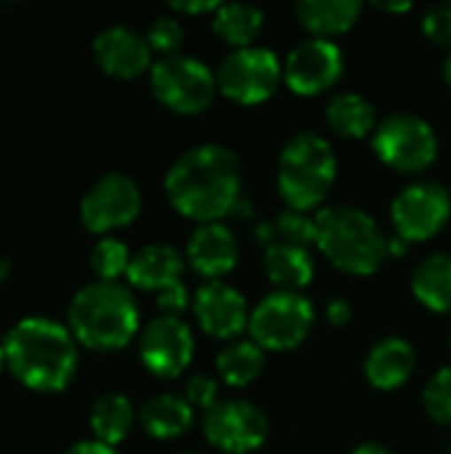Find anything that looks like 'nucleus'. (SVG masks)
Listing matches in <instances>:
<instances>
[{"label":"nucleus","instance_id":"obj_1","mask_svg":"<svg viewBox=\"0 0 451 454\" xmlns=\"http://www.w3.org/2000/svg\"><path fill=\"white\" fill-rule=\"evenodd\" d=\"M165 194L183 215L205 223H221L242 200V170L231 149L202 144L183 152L165 176Z\"/></svg>","mask_w":451,"mask_h":454},{"label":"nucleus","instance_id":"obj_2","mask_svg":"<svg viewBox=\"0 0 451 454\" xmlns=\"http://www.w3.org/2000/svg\"><path fill=\"white\" fill-rule=\"evenodd\" d=\"M5 367L29 391H64L77 372V340L48 317H27L3 338Z\"/></svg>","mask_w":451,"mask_h":454},{"label":"nucleus","instance_id":"obj_3","mask_svg":"<svg viewBox=\"0 0 451 454\" xmlns=\"http://www.w3.org/2000/svg\"><path fill=\"white\" fill-rule=\"evenodd\" d=\"M66 327L90 351H117L138 333V303L125 285L96 279L74 293Z\"/></svg>","mask_w":451,"mask_h":454},{"label":"nucleus","instance_id":"obj_4","mask_svg":"<svg viewBox=\"0 0 451 454\" xmlns=\"http://www.w3.org/2000/svg\"><path fill=\"white\" fill-rule=\"evenodd\" d=\"M316 247L340 271L369 277L388 258V239L377 221L351 205H332L316 215Z\"/></svg>","mask_w":451,"mask_h":454},{"label":"nucleus","instance_id":"obj_5","mask_svg":"<svg viewBox=\"0 0 451 454\" xmlns=\"http://www.w3.org/2000/svg\"><path fill=\"white\" fill-rule=\"evenodd\" d=\"M338 176V160L319 133H298L279 157L276 184L290 210L308 213L324 202Z\"/></svg>","mask_w":451,"mask_h":454},{"label":"nucleus","instance_id":"obj_6","mask_svg":"<svg viewBox=\"0 0 451 454\" xmlns=\"http://www.w3.org/2000/svg\"><path fill=\"white\" fill-rule=\"evenodd\" d=\"M314 327V306L300 293L274 290L250 314V338L263 351L298 348Z\"/></svg>","mask_w":451,"mask_h":454},{"label":"nucleus","instance_id":"obj_7","mask_svg":"<svg viewBox=\"0 0 451 454\" xmlns=\"http://www.w3.org/2000/svg\"><path fill=\"white\" fill-rule=\"evenodd\" d=\"M218 80L207 64L191 56H167L152 67L154 98L175 114H199L210 106Z\"/></svg>","mask_w":451,"mask_h":454},{"label":"nucleus","instance_id":"obj_8","mask_svg":"<svg viewBox=\"0 0 451 454\" xmlns=\"http://www.w3.org/2000/svg\"><path fill=\"white\" fill-rule=\"evenodd\" d=\"M215 80H218V90L226 98L253 106L268 101L276 93L279 80H284V67L279 64L274 51L250 45V48L231 51L218 67Z\"/></svg>","mask_w":451,"mask_h":454},{"label":"nucleus","instance_id":"obj_9","mask_svg":"<svg viewBox=\"0 0 451 454\" xmlns=\"http://www.w3.org/2000/svg\"><path fill=\"white\" fill-rule=\"evenodd\" d=\"M375 154L399 173H420L433 165L439 154V138L428 120L417 114L385 117L372 138Z\"/></svg>","mask_w":451,"mask_h":454},{"label":"nucleus","instance_id":"obj_10","mask_svg":"<svg viewBox=\"0 0 451 454\" xmlns=\"http://www.w3.org/2000/svg\"><path fill=\"white\" fill-rule=\"evenodd\" d=\"M451 215L449 192L436 181H420L401 189L391 205V221L396 237L412 242H425L436 237Z\"/></svg>","mask_w":451,"mask_h":454},{"label":"nucleus","instance_id":"obj_11","mask_svg":"<svg viewBox=\"0 0 451 454\" xmlns=\"http://www.w3.org/2000/svg\"><path fill=\"white\" fill-rule=\"evenodd\" d=\"M141 192L125 173L101 176L80 200V221L93 234H106L133 223L141 213Z\"/></svg>","mask_w":451,"mask_h":454},{"label":"nucleus","instance_id":"obj_12","mask_svg":"<svg viewBox=\"0 0 451 454\" xmlns=\"http://www.w3.org/2000/svg\"><path fill=\"white\" fill-rule=\"evenodd\" d=\"M205 439L226 454H250L268 439V418L250 402H218L205 412Z\"/></svg>","mask_w":451,"mask_h":454},{"label":"nucleus","instance_id":"obj_13","mask_svg":"<svg viewBox=\"0 0 451 454\" xmlns=\"http://www.w3.org/2000/svg\"><path fill=\"white\" fill-rule=\"evenodd\" d=\"M138 356L144 367L162 380L183 375L194 359V338L189 325L181 322V317L159 314L141 330Z\"/></svg>","mask_w":451,"mask_h":454},{"label":"nucleus","instance_id":"obj_14","mask_svg":"<svg viewBox=\"0 0 451 454\" xmlns=\"http://www.w3.org/2000/svg\"><path fill=\"white\" fill-rule=\"evenodd\" d=\"M343 74V53L332 40L311 37L295 45L284 61V82L298 96H319Z\"/></svg>","mask_w":451,"mask_h":454},{"label":"nucleus","instance_id":"obj_15","mask_svg":"<svg viewBox=\"0 0 451 454\" xmlns=\"http://www.w3.org/2000/svg\"><path fill=\"white\" fill-rule=\"evenodd\" d=\"M250 309L245 295L226 285L223 279L218 282H205L194 293V317L197 325L218 340H231L250 325Z\"/></svg>","mask_w":451,"mask_h":454},{"label":"nucleus","instance_id":"obj_16","mask_svg":"<svg viewBox=\"0 0 451 454\" xmlns=\"http://www.w3.org/2000/svg\"><path fill=\"white\" fill-rule=\"evenodd\" d=\"M93 56L98 67L120 80H133L152 67V45L130 27L114 24L96 35Z\"/></svg>","mask_w":451,"mask_h":454},{"label":"nucleus","instance_id":"obj_17","mask_svg":"<svg viewBox=\"0 0 451 454\" xmlns=\"http://www.w3.org/2000/svg\"><path fill=\"white\" fill-rule=\"evenodd\" d=\"M128 282L136 290L167 295L183 285V255L170 245H146L141 247L128 266Z\"/></svg>","mask_w":451,"mask_h":454},{"label":"nucleus","instance_id":"obj_18","mask_svg":"<svg viewBox=\"0 0 451 454\" xmlns=\"http://www.w3.org/2000/svg\"><path fill=\"white\" fill-rule=\"evenodd\" d=\"M237 237L223 223H205L186 242L189 266L207 282H218L221 277H226L237 266Z\"/></svg>","mask_w":451,"mask_h":454},{"label":"nucleus","instance_id":"obj_19","mask_svg":"<svg viewBox=\"0 0 451 454\" xmlns=\"http://www.w3.org/2000/svg\"><path fill=\"white\" fill-rule=\"evenodd\" d=\"M415 372V348L401 338H385L372 346L364 362V375L377 391L401 388Z\"/></svg>","mask_w":451,"mask_h":454},{"label":"nucleus","instance_id":"obj_20","mask_svg":"<svg viewBox=\"0 0 451 454\" xmlns=\"http://www.w3.org/2000/svg\"><path fill=\"white\" fill-rule=\"evenodd\" d=\"M362 5L356 0H303L295 5V16L303 29L319 40H332L348 32L359 21Z\"/></svg>","mask_w":451,"mask_h":454},{"label":"nucleus","instance_id":"obj_21","mask_svg":"<svg viewBox=\"0 0 451 454\" xmlns=\"http://www.w3.org/2000/svg\"><path fill=\"white\" fill-rule=\"evenodd\" d=\"M263 269H266L271 285L276 290H287V293H300L314 279L311 253L306 247H295V245L276 242V245L266 247Z\"/></svg>","mask_w":451,"mask_h":454},{"label":"nucleus","instance_id":"obj_22","mask_svg":"<svg viewBox=\"0 0 451 454\" xmlns=\"http://www.w3.org/2000/svg\"><path fill=\"white\" fill-rule=\"evenodd\" d=\"M194 423V407L175 394H157L141 407V426L152 439H178Z\"/></svg>","mask_w":451,"mask_h":454},{"label":"nucleus","instance_id":"obj_23","mask_svg":"<svg viewBox=\"0 0 451 454\" xmlns=\"http://www.w3.org/2000/svg\"><path fill=\"white\" fill-rule=\"evenodd\" d=\"M412 293L425 309L451 314V255L436 253L420 261L412 274Z\"/></svg>","mask_w":451,"mask_h":454},{"label":"nucleus","instance_id":"obj_24","mask_svg":"<svg viewBox=\"0 0 451 454\" xmlns=\"http://www.w3.org/2000/svg\"><path fill=\"white\" fill-rule=\"evenodd\" d=\"M133 420H136L133 404L122 394H104V396H98L93 402L90 418H88L93 439L101 442V444H109V447H117L120 442L128 439V434L133 428Z\"/></svg>","mask_w":451,"mask_h":454},{"label":"nucleus","instance_id":"obj_25","mask_svg":"<svg viewBox=\"0 0 451 454\" xmlns=\"http://www.w3.org/2000/svg\"><path fill=\"white\" fill-rule=\"evenodd\" d=\"M263 29V11L250 3H221L213 16V32L234 51L250 48Z\"/></svg>","mask_w":451,"mask_h":454},{"label":"nucleus","instance_id":"obj_26","mask_svg":"<svg viewBox=\"0 0 451 454\" xmlns=\"http://www.w3.org/2000/svg\"><path fill=\"white\" fill-rule=\"evenodd\" d=\"M327 125L346 138H364L372 130H377V114L375 106L359 96V93H338L327 104Z\"/></svg>","mask_w":451,"mask_h":454},{"label":"nucleus","instance_id":"obj_27","mask_svg":"<svg viewBox=\"0 0 451 454\" xmlns=\"http://www.w3.org/2000/svg\"><path fill=\"white\" fill-rule=\"evenodd\" d=\"M263 362L266 354L255 340H231L226 348H221L215 367L223 383L234 388H245L263 372Z\"/></svg>","mask_w":451,"mask_h":454},{"label":"nucleus","instance_id":"obj_28","mask_svg":"<svg viewBox=\"0 0 451 454\" xmlns=\"http://www.w3.org/2000/svg\"><path fill=\"white\" fill-rule=\"evenodd\" d=\"M130 253L125 247V242L114 239V237H104L96 242L93 253H90V269L101 282H117L120 277H128V266H130Z\"/></svg>","mask_w":451,"mask_h":454},{"label":"nucleus","instance_id":"obj_29","mask_svg":"<svg viewBox=\"0 0 451 454\" xmlns=\"http://www.w3.org/2000/svg\"><path fill=\"white\" fill-rule=\"evenodd\" d=\"M274 234H276V242L282 245H295V247H311L316 245V218H308L306 213L300 210H284L279 213L274 221Z\"/></svg>","mask_w":451,"mask_h":454},{"label":"nucleus","instance_id":"obj_30","mask_svg":"<svg viewBox=\"0 0 451 454\" xmlns=\"http://www.w3.org/2000/svg\"><path fill=\"white\" fill-rule=\"evenodd\" d=\"M423 402H425V412L441 423V426H451V367L439 370L428 386H425V394H423Z\"/></svg>","mask_w":451,"mask_h":454},{"label":"nucleus","instance_id":"obj_31","mask_svg":"<svg viewBox=\"0 0 451 454\" xmlns=\"http://www.w3.org/2000/svg\"><path fill=\"white\" fill-rule=\"evenodd\" d=\"M183 37H186V32H183L181 21L173 19V16H159V19L149 27V35H146L152 51L162 53V59L178 56V51H181V45H183Z\"/></svg>","mask_w":451,"mask_h":454},{"label":"nucleus","instance_id":"obj_32","mask_svg":"<svg viewBox=\"0 0 451 454\" xmlns=\"http://www.w3.org/2000/svg\"><path fill=\"white\" fill-rule=\"evenodd\" d=\"M423 32L431 43L436 45H451V5L441 3L428 8V13L423 16Z\"/></svg>","mask_w":451,"mask_h":454},{"label":"nucleus","instance_id":"obj_33","mask_svg":"<svg viewBox=\"0 0 451 454\" xmlns=\"http://www.w3.org/2000/svg\"><path fill=\"white\" fill-rule=\"evenodd\" d=\"M183 399L191 407H199L205 412L213 410L218 404V383H215V378H210V375H194V378H189L186 391H183Z\"/></svg>","mask_w":451,"mask_h":454},{"label":"nucleus","instance_id":"obj_34","mask_svg":"<svg viewBox=\"0 0 451 454\" xmlns=\"http://www.w3.org/2000/svg\"><path fill=\"white\" fill-rule=\"evenodd\" d=\"M351 317H354V309H351V303L346 301V298H332L330 303H327V319L332 322V325H348L351 322Z\"/></svg>","mask_w":451,"mask_h":454},{"label":"nucleus","instance_id":"obj_35","mask_svg":"<svg viewBox=\"0 0 451 454\" xmlns=\"http://www.w3.org/2000/svg\"><path fill=\"white\" fill-rule=\"evenodd\" d=\"M170 8L178 13H194L197 16V13H215L221 8V3H215V0H194V3L178 0V3H170Z\"/></svg>","mask_w":451,"mask_h":454},{"label":"nucleus","instance_id":"obj_36","mask_svg":"<svg viewBox=\"0 0 451 454\" xmlns=\"http://www.w3.org/2000/svg\"><path fill=\"white\" fill-rule=\"evenodd\" d=\"M66 454H120L114 447L109 444H101L96 439H88V442H77L74 447H69Z\"/></svg>","mask_w":451,"mask_h":454},{"label":"nucleus","instance_id":"obj_37","mask_svg":"<svg viewBox=\"0 0 451 454\" xmlns=\"http://www.w3.org/2000/svg\"><path fill=\"white\" fill-rule=\"evenodd\" d=\"M253 215V205H250V200H239L237 205H234V210H231V215L229 218H239V221H247Z\"/></svg>","mask_w":451,"mask_h":454},{"label":"nucleus","instance_id":"obj_38","mask_svg":"<svg viewBox=\"0 0 451 454\" xmlns=\"http://www.w3.org/2000/svg\"><path fill=\"white\" fill-rule=\"evenodd\" d=\"M407 250H409V242H407V239H401V237H393V239H388V255H396V258H401Z\"/></svg>","mask_w":451,"mask_h":454},{"label":"nucleus","instance_id":"obj_39","mask_svg":"<svg viewBox=\"0 0 451 454\" xmlns=\"http://www.w3.org/2000/svg\"><path fill=\"white\" fill-rule=\"evenodd\" d=\"M351 454H388V450L380 447V444H375V442H367V444H359Z\"/></svg>","mask_w":451,"mask_h":454},{"label":"nucleus","instance_id":"obj_40","mask_svg":"<svg viewBox=\"0 0 451 454\" xmlns=\"http://www.w3.org/2000/svg\"><path fill=\"white\" fill-rule=\"evenodd\" d=\"M375 5H377L380 11H391V13H407V11L412 8L407 0H404V3H375Z\"/></svg>","mask_w":451,"mask_h":454},{"label":"nucleus","instance_id":"obj_41","mask_svg":"<svg viewBox=\"0 0 451 454\" xmlns=\"http://www.w3.org/2000/svg\"><path fill=\"white\" fill-rule=\"evenodd\" d=\"M8 274H11V261L8 258H0V282H5Z\"/></svg>","mask_w":451,"mask_h":454},{"label":"nucleus","instance_id":"obj_42","mask_svg":"<svg viewBox=\"0 0 451 454\" xmlns=\"http://www.w3.org/2000/svg\"><path fill=\"white\" fill-rule=\"evenodd\" d=\"M444 77H447V82H449L451 88V51L449 56H447V64H444Z\"/></svg>","mask_w":451,"mask_h":454},{"label":"nucleus","instance_id":"obj_43","mask_svg":"<svg viewBox=\"0 0 451 454\" xmlns=\"http://www.w3.org/2000/svg\"><path fill=\"white\" fill-rule=\"evenodd\" d=\"M5 367V354H3V343H0V370Z\"/></svg>","mask_w":451,"mask_h":454}]
</instances>
